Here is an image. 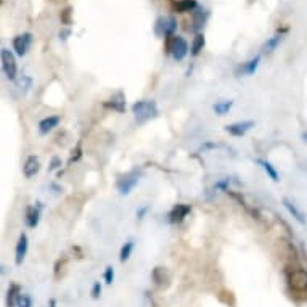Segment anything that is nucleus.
<instances>
[{
    "mask_svg": "<svg viewBox=\"0 0 307 307\" xmlns=\"http://www.w3.org/2000/svg\"><path fill=\"white\" fill-rule=\"evenodd\" d=\"M105 281H106V285H111L113 281H114V267L113 266H108L106 270H105Z\"/></svg>",
    "mask_w": 307,
    "mask_h": 307,
    "instance_id": "obj_28",
    "label": "nucleus"
},
{
    "mask_svg": "<svg viewBox=\"0 0 307 307\" xmlns=\"http://www.w3.org/2000/svg\"><path fill=\"white\" fill-rule=\"evenodd\" d=\"M192 212V206L185 203H177V205L168 212V220L171 224H180L185 220V217Z\"/></svg>",
    "mask_w": 307,
    "mask_h": 307,
    "instance_id": "obj_7",
    "label": "nucleus"
},
{
    "mask_svg": "<svg viewBox=\"0 0 307 307\" xmlns=\"http://www.w3.org/2000/svg\"><path fill=\"white\" fill-rule=\"evenodd\" d=\"M2 69L5 72V76L10 81H15L18 76V65L13 52L10 48H2Z\"/></svg>",
    "mask_w": 307,
    "mask_h": 307,
    "instance_id": "obj_5",
    "label": "nucleus"
},
{
    "mask_svg": "<svg viewBox=\"0 0 307 307\" xmlns=\"http://www.w3.org/2000/svg\"><path fill=\"white\" fill-rule=\"evenodd\" d=\"M259 61H261V55H256L254 58H251L246 63H243V66H240V72L243 76H253L257 66H259Z\"/></svg>",
    "mask_w": 307,
    "mask_h": 307,
    "instance_id": "obj_19",
    "label": "nucleus"
},
{
    "mask_svg": "<svg viewBox=\"0 0 307 307\" xmlns=\"http://www.w3.org/2000/svg\"><path fill=\"white\" fill-rule=\"evenodd\" d=\"M31 42H33V35H31V33H24L21 35H16V37L13 39V50L16 52L18 57H24V55L28 53Z\"/></svg>",
    "mask_w": 307,
    "mask_h": 307,
    "instance_id": "obj_10",
    "label": "nucleus"
},
{
    "mask_svg": "<svg viewBox=\"0 0 307 307\" xmlns=\"http://www.w3.org/2000/svg\"><path fill=\"white\" fill-rule=\"evenodd\" d=\"M207 16H209V11L206 10H198V11H193V24H195V29H200L201 26H205V23L207 20Z\"/></svg>",
    "mask_w": 307,
    "mask_h": 307,
    "instance_id": "obj_24",
    "label": "nucleus"
},
{
    "mask_svg": "<svg viewBox=\"0 0 307 307\" xmlns=\"http://www.w3.org/2000/svg\"><path fill=\"white\" fill-rule=\"evenodd\" d=\"M229 183H230V179H229V177H227V179L217 182L216 185H214V188H217V190H224V192H229Z\"/></svg>",
    "mask_w": 307,
    "mask_h": 307,
    "instance_id": "obj_30",
    "label": "nucleus"
},
{
    "mask_svg": "<svg viewBox=\"0 0 307 307\" xmlns=\"http://www.w3.org/2000/svg\"><path fill=\"white\" fill-rule=\"evenodd\" d=\"M286 281H288V286L291 288V291L301 293V294L307 293V270L306 269L299 266L288 267Z\"/></svg>",
    "mask_w": 307,
    "mask_h": 307,
    "instance_id": "obj_2",
    "label": "nucleus"
},
{
    "mask_svg": "<svg viewBox=\"0 0 307 307\" xmlns=\"http://www.w3.org/2000/svg\"><path fill=\"white\" fill-rule=\"evenodd\" d=\"M28 249H29V238L26 233H21L20 238H18V243H16V248H15V264L16 266H21L24 257L28 254Z\"/></svg>",
    "mask_w": 307,
    "mask_h": 307,
    "instance_id": "obj_11",
    "label": "nucleus"
},
{
    "mask_svg": "<svg viewBox=\"0 0 307 307\" xmlns=\"http://www.w3.org/2000/svg\"><path fill=\"white\" fill-rule=\"evenodd\" d=\"M20 296H21V286L13 283L8 288V293H7V307H16Z\"/></svg>",
    "mask_w": 307,
    "mask_h": 307,
    "instance_id": "obj_20",
    "label": "nucleus"
},
{
    "mask_svg": "<svg viewBox=\"0 0 307 307\" xmlns=\"http://www.w3.org/2000/svg\"><path fill=\"white\" fill-rule=\"evenodd\" d=\"M42 209H44V205H42L40 201H37L34 206H29L26 209V217H24V220H26V225L29 229H35V227L39 225L40 217H42Z\"/></svg>",
    "mask_w": 307,
    "mask_h": 307,
    "instance_id": "obj_9",
    "label": "nucleus"
},
{
    "mask_svg": "<svg viewBox=\"0 0 307 307\" xmlns=\"http://www.w3.org/2000/svg\"><path fill=\"white\" fill-rule=\"evenodd\" d=\"M148 211V207H142V209L140 211H137V217L138 219H143V216H145V212Z\"/></svg>",
    "mask_w": 307,
    "mask_h": 307,
    "instance_id": "obj_34",
    "label": "nucleus"
},
{
    "mask_svg": "<svg viewBox=\"0 0 307 307\" xmlns=\"http://www.w3.org/2000/svg\"><path fill=\"white\" fill-rule=\"evenodd\" d=\"M195 10H198L196 0H179V2H175L177 13H193Z\"/></svg>",
    "mask_w": 307,
    "mask_h": 307,
    "instance_id": "obj_18",
    "label": "nucleus"
},
{
    "mask_svg": "<svg viewBox=\"0 0 307 307\" xmlns=\"http://www.w3.org/2000/svg\"><path fill=\"white\" fill-rule=\"evenodd\" d=\"M105 106L108 109H113V111H116V113H124L126 111V95H124V92H118V94H114L105 103Z\"/></svg>",
    "mask_w": 307,
    "mask_h": 307,
    "instance_id": "obj_13",
    "label": "nucleus"
},
{
    "mask_svg": "<svg viewBox=\"0 0 307 307\" xmlns=\"http://www.w3.org/2000/svg\"><path fill=\"white\" fill-rule=\"evenodd\" d=\"M164 48H166V53L172 55V58L177 61H182L188 53L187 40L180 37V35H171V37H166Z\"/></svg>",
    "mask_w": 307,
    "mask_h": 307,
    "instance_id": "obj_3",
    "label": "nucleus"
},
{
    "mask_svg": "<svg viewBox=\"0 0 307 307\" xmlns=\"http://www.w3.org/2000/svg\"><path fill=\"white\" fill-rule=\"evenodd\" d=\"M151 278H153V281H155V285H156V286H159V288H166V286L169 285V281H171V273H169V270L166 269V267L158 266V267L153 269Z\"/></svg>",
    "mask_w": 307,
    "mask_h": 307,
    "instance_id": "obj_12",
    "label": "nucleus"
},
{
    "mask_svg": "<svg viewBox=\"0 0 307 307\" xmlns=\"http://www.w3.org/2000/svg\"><path fill=\"white\" fill-rule=\"evenodd\" d=\"M283 40V35L281 34H275L273 37H270L266 44L262 45V52L264 53H272V52H275L277 50V47L280 45V42Z\"/></svg>",
    "mask_w": 307,
    "mask_h": 307,
    "instance_id": "obj_22",
    "label": "nucleus"
},
{
    "mask_svg": "<svg viewBox=\"0 0 307 307\" xmlns=\"http://www.w3.org/2000/svg\"><path fill=\"white\" fill-rule=\"evenodd\" d=\"M140 172L138 169H132L131 172H127L126 175H122L121 179L118 180V190L121 195H129L132 190L137 187V183L140 182Z\"/></svg>",
    "mask_w": 307,
    "mask_h": 307,
    "instance_id": "obj_4",
    "label": "nucleus"
},
{
    "mask_svg": "<svg viewBox=\"0 0 307 307\" xmlns=\"http://www.w3.org/2000/svg\"><path fill=\"white\" fill-rule=\"evenodd\" d=\"M60 168H61V159L58 156H53L50 161V166H48V171H57Z\"/></svg>",
    "mask_w": 307,
    "mask_h": 307,
    "instance_id": "obj_31",
    "label": "nucleus"
},
{
    "mask_svg": "<svg viewBox=\"0 0 307 307\" xmlns=\"http://www.w3.org/2000/svg\"><path fill=\"white\" fill-rule=\"evenodd\" d=\"M40 171V161L37 156L31 155L26 158V163L23 166V174L26 179H31V177H34Z\"/></svg>",
    "mask_w": 307,
    "mask_h": 307,
    "instance_id": "obj_14",
    "label": "nucleus"
},
{
    "mask_svg": "<svg viewBox=\"0 0 307 307\" xmlns=\"http://www.w3.org/2000/svg\"><path fill=\"white\" fill-rule=\"evenodd\" d=\"M253 127H254V121L248 119V121L233 122V124H227L225 131L229 132L230 135H233V137H243V135H246Z\"/></svg>",
    "mask_w": 307,
    "mask_h": 307,
    "instance_id": "obj_8",
    "label": "nucleus"
},
{
    "mask_svg": "<svg viewBox=\"0 0 307 307\" xmlns=\"http://www.w3.org/2000/svg\"><path fill=\"white\" fill-rule=\"evenodd\" d=\"M283 206L286 207V211L290 212V216H293V219L296 220V222H299L301 225H304L306 224V217H304V214L303 211L299 209V207L294 205V203L291 200H288V198H283Z\"/></svg>",
    "mask_w": 307,
    "mask_h": 307,
    "instance_id": "obj_15",
    "label": "nucleus"
},
{
    "mask_svg": "<svg viewBox=\"0 0 307 307\" xmlns=\"http://www.w3.org/2000/svg\"><path fill=\"white\" fill-rule=\"evenodd\" d=\"M232 106H233L232 100H222V102H217L216 105L212 106V109L217 116H225L232 109Z\"/></svg>",
    "mask_w": 307,
    "mask_h": 307,
    "instance_id": "obj_23",
    "label": "nucleus"
},
{
    "mask_svg": "<svg viewBox=\"0 0 307 307\" xmlns=\"http://www.w3.org/2000/svg\"><path fill=\"white\" fill-rule=\"evenodd\" d=\"M132 251H134V240H127L124 244H122V248L119 251V261L126 262L129 257H131Z\"/></svg>",
    "mask_w": 307,
    "mask_h": 307,
    "instance_id": "obj_25",
    "label": "nucleus"
},
{
    "mask_svg": "<svg viewBox=\"0 0 307 307\" xmlns=\"http://www.w3.org/2000/svg\"><path fill=\"white\" fill-rule=\"evenodd\" d=\"M48 307H57V301H55V299H50V303H48Z\"/></svg>",
    "mask_w": 307,
    "mask_h": 307,
    "instance_id": "obj_35",
    "label": "nucleus"
},
{
    "mask_svg": "<svg viewBox=\"0 0 307 307\" xmlns=\"http://www.w3.org/2000/svg\"><path fill=\"white\" fill-rule=\"evenodd\" d=\"M60 20H61V23H63V24H66V26H69V24L72 23V8L68 7V8H65L63 11H61Z\"/></svg>",
    "mask_w": 307,
    "mask_h": 307,
    "instance_id": "obj_26",
    "label": "nucleus"
},
{
    "mask_svg": "<svg viewBox=\"0 0 307 307\" xmlns=\"http://www.w3.org/2000/svg\"><path fill=\"white\" fill-rule=\"evenodd\" d=\"M205 44H206L205 35H203L201 33H198L193 37L192 47H190V55H192V57H198V55L203 52V48H205Z\"/></svg>",
    "mask_w": 307,
    "mask_h": 307,
    "instance_id": "obj_21",
    "label": "nucleus"
},
{
    "mask_svg": "<svg viewBox=\"0 0 307 307\" xmlns=\"http://www.w3.org/2000/svg\"><path fill=\"white\" fill-rule=\"evenodd\" d=\"M16 307H33V298L29 294L21 293L20 299H18V306Z\"/></svg>",
    "mask_w": 307,
    "mask_h": 307,
    "instance_id": "obj_27",
    "label": "nucleus"
},
{
    "mask_svg": "<svg viewBox=\"0 0 307 307\" xmlns=\"http://www.w3.org/2000/svg\"><path fill=\"white\" fill-rule=\"evenodd\" d=\"M81 156H82V146H81V143H79V145L76 146V150H72V155H71L69 163H76V161H79V159H81Z\"/></svg>",
    "mask_w": 307,
    "mask_h": 307,
    "instance_id": "obj_29",
    "label": "nucleus"
},
{
    "mask_svg": "<svg viewBox=\"0 0 307 307\" xmlns=\"http://www.w3.org/2000/svg\"><path fill=\"white\" fill-rule=\"evenodd\" d=\"M100 293H102V285L98 283V281H95L94 283V286H92V298H98L100 296Z\"/></svg>",
    "mask_w": 307,
    "mask_h": 307,
    "instance_id": "obj_32",
    "label": "nucleus"
},
{
    "mask_svg": "<svg viewBox=\"0 0 307 307\" xmlns=\"http://www.w3.org/2000/svg\"><path fill=\"white\" fill-rule=\"evenodd\" d=\"M177 29V20L174 16H169V18H159L156 21V34L161 35V37H171V35H174Z\"/></svg>",
    "mask_w": 307,
    "mask_h": 307,
    "instance_id": "obj_6",
    "label": "nucleus"
},
{
    "mask_svg": "<svg viewBox=\"0 0 307 307\" xmlns=\"http://www.w3.org/2000/svg\"><path fill=\"white\" fill-rule=\"evenodd\" d=\"M61 118L60 116H47V118H44L40 122H39V132L42 135L48 134L50 131H53L55 127H58Z\"/></svg>",
    "mask_w": 307,
    "mask_h": 307,
    "instance_id": "obj_16",
    "label": "nucleus"
},
{
    "mask_svg": "<svg viewBox=\"0 0 307 307\" xmlns=\"http://www.w3.org/2000/svg\"><path fill=\"white\" fill-rule=\"evenodd\" d=\"M69 35H71V29H69V28H66V29H61V31H60V39H61V40H66L68 37H69Z\"/></svg>",
    "mask_w": 307,
    "mask_h": 307,
    "instance_id": "obj_33",
    "label": "nucleus"
},
{
    "mask_svg": "<svg viewBox=\"0 0 307 307\" xmlns=\"http://www.w3.org/2000/svg\"><path fill=\"white\" fill-rule=\"evenodd\" d=\"M301 138H303L304 142L307 143V132H303V134H301Z\"/></svg>",
    "mask_w": 307,
    "mask_h": 307,
    "instance_id": "obj_36",
    "label": "nucleus"
},
{
    "mask_svg": "<svg viewBox=\"0 0 307 307\" xmlns=\"http://www.w3.org/2000/svg\"><path fill=\"white\" fill-rule=\"evenodd\" d=\"M256 163L259 164L261 168L264 169V172L267 174L269 179H272L273 182H278V180H280V174H278V171L275 169V166H273L272 163H270V161H267V159H261V158H259Z\"/></svg>",
    "mask_w": 307,
    "mask_h": 307,
    "instance_id": "obj_17",
    "label": "nucleus"
},
{
    "mask_svg": "<svg viewBox=\"0 0 307 307\" xmlns=\"http://www.w3.org/2000/svg\"><path fill=\"white\" fill-rule=\"evenodd\" d=\"M132 113L134 118L138 124H143V122L150 121L158 116V103L155 100H138L132 105Z\"/></svg>",
    "mask_w": 307,
    "mask_h": 307,
    "instance_id": "obj_1",
    "label": "nucleus"
}]
</instances>
